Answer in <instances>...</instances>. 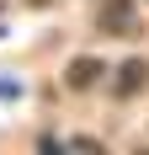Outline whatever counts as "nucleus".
<instances>
[{"mask_svg": "<svg viewBox=\"0 0 149 155\" xmlns=\"http://www.w3.org/2000/svg\"><path fill=\"white\" fill-rule=\"evenodd\" d=\"M101 75H106V64L96 59V54H80V59H69V70H64V86H69V91H90Z\"/></svg>", "mask_w": 149, "mask_h": 155, "instance_id": "f03ea898", "label": "nucleus"}, {"mask_svg": "<svg viewBox=\"0 0 149 155\" xmlns=\"http://www.w3.org/2000/svg\"><path fill=\"white\" fill-rule=\"evenodd\" d=\"M144 91H149V59L133 54V59L117 64V75H112V96H117V102H133V96H144Z\"/></svg>", "mask_w": 149, "mask_h": 155, "instance_id": "f257e3e1", "label": "nucleus"}]
</instances>
